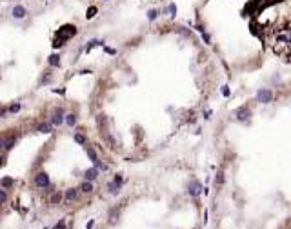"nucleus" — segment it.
<instances>
[{"mask_svg": "<svg viewBox=\"0 0 291 229\" xmlns=\"http://www.w3.org/2000/svg\"><path fill=\"white\" fill-rule=\"evenodd\" d=\"M255 96H257V102H258V104H269L271 98H273V91L269 87H260Z\"/></svg>", "mask_w": 291, "mask_h": 229, "instance_id": "1", "label": "nucleus"}, {"mask_svg": "<svg viewBox=\"0 0 291 229\" xmlns=\"http://www.w3.org/2000/svg\"><path fill=\"white\" fill-rule=\"evenodd\" d=\"M73 35H77V27H75V26H71V24L62 26V27L58 29V33H57V37L62 38V40H67V38L73 37Z\"/></svg>", "mask_w": 291, "mask_h": 229, "instance_id": "2", "label": "nucleus"}, {"mask_svg": "<svg viewBox=\"0 0 291 229\" xmlns=\"http://www.w3.org/2000/svg\"><path fill=\"white\" fill-rule=\"evenodd\" d=\"M35 184L38 186V187H47L49 186V175L44 171L37 173V176H35Z\"/></svg>", "mask_w": 291, "mask_h": 229, "instance_id": "3", "label": "nucleus"}, {"mask_svg": "<svg viewBox=\"0 0 291 229\" xmlns=\"http://www.w3.org/2000/svg\"><path fill=\"white\" fill-rule=\"evenodd\" d=\"M11 15H13V18H17V20H22V18H26V15H27V9L22 6V4H17L15 7H13V11H11Z\"/></svg>", "mask_w": 291, "mask_h": 229, "instance_id": "4", "label": "nucleus"}, {"mask_svg": "<svg viewBox=\"0 0 291 229\" xmlns=\"http://www.w3.org/2000/svg\"><path fill=\"white\" fill-rule=\"evenodd\" d=\"M202 189H204V187H202V184H200L198 180H193V182L189 184V187H188V193H189L191 196H198V195L202 193Z\"/></svg>", "mask_w": 291, "mask_h": 229, "instance_id": "5", "label": "nucleus"}, {"mask_svg": "<svg viewBox=\"0 0 291 229\" xmlns=\"http://www.w3.org/2000/svg\"><path fill=\"white\" fill-rule=\"evenodd\" d=\"M235 116H236L238 120L246 122V120L249 118V107H248V106H242V107H238V109L235 111Z\"/></svg>", "mask_w": 291, "mask_h": 229, "instance_id": "6", "label": "nucleus"}, {"mask_svg": "<svg viewBox=\"0 0 291 229\" xmlns=\"http://www.w3.org/2000/svg\"><path fill=\"white\" fill-rule=\"evenodd\" d=\"M64 120H66V116H64V111H62V109H57V111L53 113V116H51V124H53V126H60Z\"/></svg>", "mask_w": 291, "mask_h": 229, "instance_id": "7", "label": "nucleus"}, {"mask_svg": "<svg viewBox=\"0 0 291 229\" xmlns=\"http://www.w3.org/2000/svg\"><path fill=\"white\" fill-rule=\"evenodd\" d=\"M77 196H78V191L77 189H66V193H64V200H66V204H71L73 200H77Z\"/></svg>", "mask_w": 291, "mask_h": 229, "instance_id": "8", "label": "nucleus"}, {"mask_svg": "<svg viewBox=\"0 0 291 229\" xmlns=\"http://www.w3.org/2000/svg\"><path fill=\"white\" fill-rule=\"evenodd\" d=\"M84 176H86V180L93 182V180H95V178L98 176V167H89V169H86Z\"/></svg>", "mask_w": 291, "mask_h": 229, "instance_id": "9", "label": "nucleus"}, {"mask_svg": "<svg viewBox=\"0 0 291 229\" xmlns=\"http://www.w3.org/2000/svg\"><path fill=\"white\" fill-rule=\"evenodd\" d=\"M120 187H122V184H118V182H115V180H111V182L107 184V189H109V193H111V195H118Z\"/></svg>", "mask_w": 291, "mask_h": 229, "instance_id": "10", "label": "nucleus"}, {"mask_svg": "<svg viewBox=\"0 0 291 229\" xmlns=\"http://www.w3.org/2000/svg\"><path fill=\"white\" fill-rule=\"evenodd\" d=\"M166 13L169 15V18H175V17H176V4H175V2H169V4H168Z\"/></svg>", "mask_w": 291, "mask_h": 229, "instance_id": "11", "label": "nucleus"}, {"mask_svg": "<svg viewBox=\"0 0 291 229\" xmlns=\"http://www.w3.org/2000/svg\"><path fill=\"white\" fill-rule=\"evenodd\" d=\"M0 186H2L4 189H7V187L15 186V180H13L11 176H6V178H2V180H0Z\"/></svg>", "mask_w": 291, "mask_h": 229, "instance_id": "12", "label": "nucleus"}, {"mask_svg": "<svg viewBox=\"0 0 291 229\" xmlns=\"http://www.w3.org/2000/svg\"><path fill=\"white\" fill-rule=\"evenodd\" d=\"M80 191H82V193H91V191H93V184H91L89 180L82 182V184H80Z\"/></svg>", "mask_w": 291, "mask_h": 229, "instance_id": "13", "label": "nucleus"}, {"mask_svg": "<svg viewBox=\"0 0 291 229\" xmlns=\"http://www.w3.org/2000/svg\"><path fill=\"white\" fill-rule=\"evenodd\" d=\"M66 124H67L69 127H73V126L77 124V114H73V113L66 114Z\"/></svg>", "mask_w": 291, "mask_h": 229, "instance_id": "14", "label": "nucleus"}, {"mask_svg": "<svg viewBox=\"0 0 291 229\" xmlns=\"http://www.w3.org/2000/svg\"><path fill=\"white\" fill-rule=\"evenodd\" d=\"M146 15H148V20H149V22H153V20L158 18V9H155V7H153V9H148Z\"/></svg>", "mask_w": 291, "mask_h": 229, "instance_id": "15", "label": "nucleus"}, {"mask_svg": "<svg viewBox=\"0 0 291 229\" xmlns=\"http://www.w3.org/2000/svg\"><path fill=\"white\" fill-rule=\"evenodd\" d=\"M47 62H49L51 67H58V66H60V57H58V55H51Z\"/></svg>", "mask_w": 291, "mask_h": 229, "instance_id": "16", "label": "nucleus"}, {"mask_svg": "<svg viewBox=\"0 0 291 229\" xmlns=\"http://www.w3.org/2000/svg\"><path fill=\"white\" fill-rule=\"evenodd\" d=\"M51 129H53V124H40L38 126L40 133H51Z\"/></svg>", "mask_w": 291, "mask_h": 229, "instance_id": "17", "label": "nucleus"}, {"mask_svg": "<svg viewBox=\"0 0 291 229\" xmlns=\"http://www.w3.org/2000/svg\"><path fill=\"white\" fill-rule=\"evenodd\" d=\"M97 13H98V9L95 7V6H91V7H89V9L86 11V18H87V20H91L93 17H95V15H97Z\"/></svg>", "mask_w": 291, "mask_h": 229, "instance_id": "18", "label": "nucleus"}, {"mask_svg": "<svg viewBox=\"0 0 291 229\" xmlns=\"http://www.w3.org/2000/svg\"><path fill=\"white\" fill-rule=\"evenodd\" d=\"M73 138H75V142H77V144H86V136H84V135L77 133Z\"/></svg>", "mask_w": 291, "mask_h": 229, "instance_id": "19", "label": "nucleus"}, {"mask_svg": "<svg viewBox=\"0 0 291 229\" xmlns=\"http://www.w3.org/2000/svg\"><path fill=\"white\" fill-rule=\"evenodd\" d=\"M60 200H62V195H60V193H55V195L51 196V204H58Z\"/></svg>", "mask_w": 291, "mask_h": 229, "instance_id": "20", "label": "nucleus"}, {"mask_svg": "<svg viewBox=\"0 0 291 229\" xmlns=\"http://www.w3.org/2000/svg\"><path fill=\"white\" fill-rule=\"evenodd\" d=\"M220 93H222L224 96H229L231 95V89H229L228 86H222V87H220Z\"/></svg>", "mask_w": 291, "mask_h": 229, "instance_id": "21", "label": "nucleus"}, {"mask_svg": "<svg viewBox=\"0 0 291 229\" xmlns=\"http://www.w3.org/2000/svg\"><path fill=\"white\" fill-rule=\"evenodd\" d=\"M13 146H15V138H11V140H6V147H4V149H6V151H9Z\"/></svg>", "mask_w": 291, "mask_h": 229, "instance_id": "22", "label": "nucleus"}, {"mask_svg": "<svg viewBox=\"0 0 291 229\" xmlns=\"http://www.w3.org/2000/svg\"><path fill=\"white\" fill-rule=\"evenodd\" d=\"M106 120H107V118H106V114H98L97 122H98V126H100V127H102V126L106 124Z\"/></svg>", "mask_w": 291, "mask_h": 229, "instance_id": "23", "label": "nucleus"}, {"mask_svg": "<svg viewBox=\"0 0 291 229\" xmlns=\"http://www.w3.org/2000/svg\"><path fill=\"white\" fill-rule=\"evenodd\" d=\"M216 184H218V186H222V184H224V173H222V171L216 175Z\"/></svg>", "mask_w": 291, "mask_h": 229, "instance_id": "24", "label": "nucleus"}, {"mask_svg": "<svg viewBox=\"0 0 291 229\" xmlns=\"http://www.w3.org/2000/svg\"><path fill=\"white\" fill-rule=\"evenodd\" d=\"M6 200H7V193L4 189H0V204H4Z\"/></svg>", "mask_w": 291, "mask_h": 229, "instance_id": "25", "label": "nucleus"}, {"mask_svg": "<svg viewBox=\"0 0 291 229\" xmlns=\"http://www.w3.org/2000/svg\"><path fill=\"white\" fill-rule=\"evenodd\" d=\"M18 111H20V104H13L9 107V113H18Z\"/></svg>", "mask_w": 291, "mask_h": 229, "instance_id": "26", "label": "nucleus"}, {"mask_svg": "<svg viewBox=\"0 0 291 229\" xmlns=\"http://www.w3.org/2000/svg\"><path fill=\"white\" fill-rule=\"evenodd\" d=\"M200 35H202V38H204V42H206V44H211V37H209V33H206V31H204V33H200Z\"/></svg>", "mask_w": 291, "mask_h": 229, "instance_id": "27", "label": "nucleus"}, {"mask_svg": "<svg viewBox=\"0 0 291 229\" xmlns=\"http://www.w3.org/2000/svg\"><path fill=\"white\" fill-rule=\"evenodd\" d=\"M64 226H66V222L62 220V222H60V224H57V226H55L53 229H64Z\"/></svg>", "mask_w": 291, "mask_h": 229, "instance_id": "28", "label": "nucleus"}, {"mask_svg": "<svg viewBox=\"0 0 291 229\" xmlns=\"http://www.w3.org/2000/svg\"><path fill=\"white\" fill-rule=\"evenodd\" d=\"M115 182H118V184H122V175H115V178H113Z\"/></svg>", "mask_w": 291, "mask_h": 229, "instance_id": "29", "label": "nucleus"}, {"mask_svg": "<svg viewBox=\"0 0 291 229\" xmlns=\"http://www.w3.org/2000/svg\"><path fill=\"white\" fill-rule=\"evenodd\" d=\"M6 113H9V109H6V107H0V116H4Z\"/></svg>", "mask_w": 291, "mask_h": 229, "instance_id": "30", "label": "nucleus"}, {"mask_svg": "<svg viewBox=\"0 0 291 229\" xmlns=\"http://www.w3.org/2000/svg\"><path fill=\"white\" fill-rule=\"evenodd\" d=\"M4 147H6V140L0 136V149H4Z\"/></svg>", "mask_w": 291, "mask_h": 229, "instance_id": "31", "label": "nucleus"}, {"mask_svg": "<svg viewBox=\"0 0 291 229\" xmlns=\"http://www.w3.org/2000/svg\"><path fill=\"white\" fill-rule=\"evenodd\" d=\"M0 166H4V156H0Z\"/></svg>", "mask_w": 291, "mask_h": 229, "instance_id": "32", "label": "nucleus"}, {"mask_svg": "<svg viewBox=\"0 0 291 229\" xmlns=\"http://www.w3.org/2000/svg\"><path fill=\"white\" fill-rule=\"evenodd\" d=\"M104 2H109V0H104Z\"/></svg>", "mask_w": 291, "mask_h": 229, "instance_id": "33", "label": "nucleus"}]
</instances>
